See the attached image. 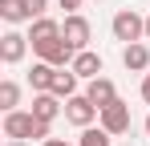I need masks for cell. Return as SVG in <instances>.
Segmentation results:
<instances>
[{
    "label": "cell",
    "instance_id": "6da1fadb",
    "mask_svg": "<svg viewBox=\"0 0 150 146\" xmlns=\"http://www.w3.org/2000/svg\"><path fill=\"white\" fill-rule=\"evenodd\" d=\"M49 130H53V122L33 118V110H12V114H4V134L16 138V142H28V138L49 142Z\"/></svg>",
    "mask_w": 150,
    "mask_h": 146
},
{
    "label": "cell",
    "instance_id": "7a4b0ae2",
    "mask_svg": "<svg viewBox=\"0 0 150 146\" xmlns=\"http://www.w3.org/2000/svg\"><path fill=\"white\" fill-rule=\"evenodd\" d=\"M114 41H122V45H138L142 37H146V16H138L134 8H122L118 16H114Z\"/></svg>",
    "mask_w": 150,
    "mask_h": 146
},
{
    "label": "cell",
    "instance_id": "3957f363",
    "mask_svg": "<svg viewBox=\"0 0 150 146\" xmlns=\"http://www.w3.org/2000/svg\"><path fill=\"white\" fill-rule=\"evenodd\" d=\"M33 53L41 57V61H49V65H57V69H69L77 57V49L65 41V37H53V41H41V45H33Z\"/></svg>",
    "mask_w": 150,
    "mask_h": 146
},
{
    "label": "cell",
    "instance_id": "277c9868",
    "mask_svg": "<svg viewBox=\"0 0 150 146\" xmlns=\"http://www.w3.org/2000/svg\"><path fill=\"white\" fill-rule=\"evenodd\" d=\"M98 126H101V130H110L114 138H118V134H130V106H126L122 97H118L114 106H105V110H101Z\"/></svg>",
    "mask_w": 150,
    "mask_h": 146
},
{
    "label": "cell",
    "instance_id": "5b68a950",
    "mask_svg": "<svg viewBox=\"0 0 150 146\" xmlns=\"http://www.w3.org/2000/svg\"><path fill=\"white\" fill-rule=\"evenodd\" d=\"M65 118L73 122V126H81V130H85V126H93V118H101V110H98L85 94H73L69 101H65Z\"/></svg>",
    "mask_w": 150,
    "mask_h": 146
},
{
    "label": "cell",
    "instance_id": "8992f818",
    "mask_svg": "<svg viewBox=\"0 0 150 146\" xmlns=\"http://www.w3.org/2000/svg\"><path fill=\"white\" fill-rule=\"evenodd\" d=\"M61 37H65V41H69V45L81 53V49H89L93 28H89V21H85L81 12H73V16H65V24H61Z\"/></svg>",
    "mask_w": 150,
    "mask_h": 146
},
{
    "label": "cell",
    "instance_id": "52a82bcc",
    "mask_svg": "<svg viewBox=\"0 0 150 146\" xmlns=\"http://www.w3.org/2000/svg\"><path fill=\"white\" fill-rule=\"evenodd\" d=\"M28 45H33V41H28L25 33H16V28L4 33V37H0V61H4V65H21L25 53H28Z\"/></svg>",
    "mask_w": 150,
    "mask_h": 146
},
{
    "label": "cell",
    "instance_id": "ba28073f",
    "mask_svg": "<svg viewBox=\"0 0 150 146\" xmlns=\"http://www.w3.org/2000/svg\"><path fill=\"white\" fill-rule=\"evenodd\" d=\"M85 97H89L98 110H105V106H114V101H118V89H114V81H110V77H93V81L85 85Z\"/></svg>",
    "mask_w": 150,
    "mask_h": 146
},
{
    "label": "cell",
    "instance_id": "9c48e42d",
    "mask_svg": "<svg viewBox=\"0 0 150 146\" xmlns=\"http://www.w3.org/2000/svg\"><path fill=\"white\" fill-rule=\"evenodd\" d=\"M69 69H73L77 77H85V81H93V77H101L105 65H101V57L93 53V49H81V53L73 57V65H69Z\"/></svg>",
    "mask_w": 150,
    "mask_h": 146
},
{
    "label": "cell",
    "instance_id": "30bf717a",
    "mask_svg": "<svg viewBox=\"0 0 150 146\" xmlns=\"http://www.w3.org/2000/svg\"><path fill=\"white\" fill-rule=\"evenodd\" d=\"M61 114H65V106H61L57 94H37V97H33V118L53 122V118H61Z\"/></svg>",
    "mask_w": 150,
    "mask_h": 146
},
{
    "label": "cell",
    "instance_id": "8fae6325",
    "mask_svg": "<svg viewBox=\"0 0 150 146\" xmlns=\"http://www.w3.org/2000/svg\"><path fill=\"white\" fill-rule=\"evenodd\" d=\"M122 65L130 73H142V69H150V49L138 41V45H126L122 49Z\"/></svg>",
    "mask_w": 150,
    "mask_h": 146
},
{
    "label": "cell",
    "instance_id": "7c38bea8",
    "mask_svg": "<svg viewBox=\"0 0 150 146\" xmlns=\"http://www.w3.org/2000/svg\"><path fill=\"white\" fill-rule=\"evenodd\" d=\"M53 73H57V65H49V61H37V65L28 69V85H33L37 94H49V89H53Z\"/></svg>",
    "mask_w": 150,
    "mask_h": 146
},
{
    "label": "cell",
    "instance_id": "4fadbf2b",
    "mask_svg": "<svg viewBox=\"0 0 150 146\" xmlns=\"http://www.w3.org/2000/svg\"><path fill=\"white\" fill-rule=\"evenodd\" d=\"M77 81H81V77H77L73 69H57V73H53V89H49V94H57L61 101H69V97L77 94Z\"/></svg>",
    "mask_w": 150,
    "mask_h": 146
},
{
    "label": "cell",
    "instance_id": "5bb4252c",
    "mask_svg": "<svg viewBox=\"0 0 150 146\" xmlns=\"http://www.w3.org/2000/svg\"><path fill=\"white\" fill-rule=\"evenodd\" d=\"M53 37H61V24L53 21V16H41V21H33V28H28V41H33V45H41V41H53Z\"/></svg>",
    "mask_w": 150,
    "mask_h": 146
},
{
    "label": "cell",
    "instance_id": "9a60e30c",
    "mask_svg": "<svg viewBox=\"0 0 150 146\" xmlns=\"http://www.w3.org/2000/svg\"><path fill=\"white\" fill-rule=\"evenodd\" d=\"M16 106H21V85H16L12 77H4V81H0V110L12 114Z\"/></svg>",
    "mask_w": 150,
    "mask_h": 146
},
{
    "label": "cell",
    "instance_id": "2e32d148",
    "mask_svg": "<svg viewBox=\"0 0 150 146\" xmlns=\"http://www.w3.org/2000/svg\"><path fill=\"white\" fill-rule=\"evenodd\" d=\"M0 16L8 24H21V21H28V4L25 0H0Z\"/></svg>",
    "mask_w": 150,
    "mask_h": 146
},
{
    "label": "cell",
    "instance_id": "e0dca14e",
    "mask_svg": "<svg viewBox=\"0 0 150 146\" xmlns=\"http://www.w3.org/2000/svg\"><path fill=\"white\" fill-rule=\"evenodd\" d=\"M77 146H114V134H110V130H93V126H85V130H81V138H77Z\"/></svg>",
    "mask_w": 150,
    "mask_h": 146
},
{
    "label": "cell",
    "instance_id": "ac0fdd59",
    "mask_svg": "<svg viewBox=\"0 0 150 146\" xmlns=\"http://www.w3.org/2000/svg\"><path fill=\"white\" fill-rule=\"evenodd\" d=\"M25 4H28V21H41L45 8H49V0H25Z\"/></svg>",
    "mask_w": 150,
    "mask_h": 146
},
{
    "label": "cell",
    "instance_id": "d6986e66",
    "mask_svg": "<svg viewBox=\"0 0 150 146\" xmlns=\"http://www.w3.org/2000/svg\"><path fill=\"white\" fill-rule=\"evenodd\" d=\"M81 4H85V0H61V8H65L69 16H73V12H77V8H81Z\"/></svg>",
    "mask_w": 150,
    "mask_h": 146
},
{
    "label": "cell",
    "instance_id": "ffe728a7",
    "mask_svg": "<svg viewBox=\"0 0 150 146\" xmlns=\"http://www.w3.org/2000/svg\"><path fill=\"white\" fill-rule=\"evenodd\" d=\"M142 101H146V106H150V73H146V77H142Z\"/></svg>",
    "mask_w": 150,
    "mask_h": 146
},
{
    "label": "cell",
    "instance_id": "44dd1931",
    "mask_svg": "<svg viewBox=\"0 0 150 146\" xmlns=\"http://www.w3.org/2000/svg\"><path fill=\"white\" fill-rule=\"evenodd\" d=\"M41 146H73V142H65V138H49V142H41Z\"/></svg>",
    "mask_w": 150,
    "mask_h": 146
},
{
    "label": "cell",
    "instance_id": "7402d4cb",
    "mask_svg": "<svg viewBox=\"0 0 150 146\" xmlns=\"http://www.w3.org/2000/svg\"><path fill=\"white\" fill-rule=\"evenodd\" d=\"M8 146H28V142H16V138H12V142H8Z\"/></svg>",
    "mask_w": 150,
    "mask_h": 146
},
{
    "label": "cell",
    "instance_id": "603a6c76",
    "mask_svg": "<svg viewBox=\"0 0 150 146\" xmlns=\"http://www.w3.org/2000/svg\"><path fill=\"white\" fill-rule=\"evenodd\" d=\"M146 41H150V16H146Z\"/></svg>",
    "mask_w": 150,
    "mask_h": 146
},
{
    "label": "cell",
    "instance_id": "cb8c5ba5",
    "mask_svg": "<svg viewBox=\"0 0 150 146\" xmlns=\"http://www.w3.org/2000/svg\"><path fill=\"white\" fill-rule=\"evenodd\" d=\"M146 138H150V118H146Z\"/></svg>",
    "mask_w": 150,
    "mask_h": 146
},
{
    "label": "cell",
    "instance_id": "d4e9b609",
    "mask_svg": "<svg viewBox=\"0 0 150 146\" xmlns=\"http://www.w3.org/2000/svg\"><path fill=\"white\" fill-rule=\"evenodd\" d=\"M118 146H130V142H118Z\"/></svg>",
    "mask_w": 150,
    "mask_h": 146
}]
</instances>
